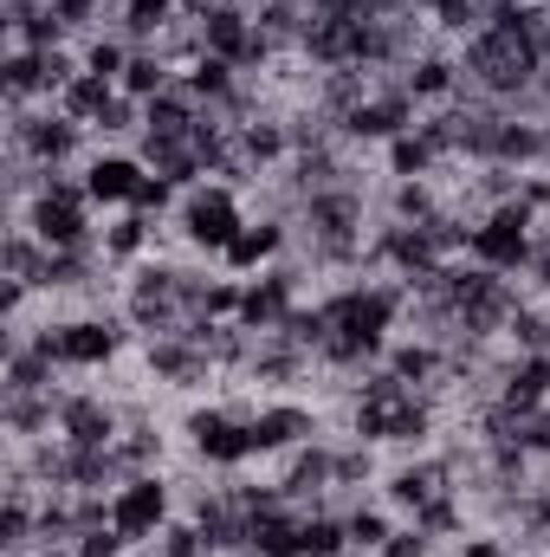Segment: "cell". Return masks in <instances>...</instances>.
Wrapping results in <instances>:
<instances>
[{"instance_id":"6da1fadb","label":"cell","mask_w":550,"mask_h":557,"mask_svg":"<svg viewBox=\"0 0 550 557\" xmlns=\"http://www.w3.org/2000/svg\"><path fill=\"white\" fill-rule=\"evenodd\" d=\"M253 409H260V403H247V396H234V403H195V409L182 416L188 454H195L201 467L240 473V467L253 460Z\"/></svg>"},{"instance_id":"7a4b0ae2","label":"cell","mask_w":550,"mask_h":557,"mask_svg":"<svg viewBox=\"0 0 550 557\" xmlns=\"http://www.w3.org/2000/svg\"><path fill=\"white\" fill-rule=\"evenodd\" d=\"M247 221H253V214H247V201H240L234 182H201V188H188L182 208H175V240H182L195 260H221Z\"/></svg>"},{"instance_id":"3957f363","label":"cell","mask_w":550,"mask_h":557,"mask_svg":"<svg viewBox=\"0 0 550 557\" xmlns=\"http://www.w3.org/2000/svg\"><path fill=\"white\" fill-rule=\"evenodd\" d=\"M39 344L65 363V370H111L130 350V318L124 311H72V318H46Z\"/></svg>"},{"instance_id":"277c9868","label":"cell","mask_w":550,"mask_h":557,"mask_svg":"<svg viewBox=\"0 0 550 557\" xmlns=\"http://www.w3.org/2000/svg\"><path fill=\"white\" fill-rule=\"evenodd\" d=\"M182 278H188V267H175V260H137L130 267L124 292H117V311L130 318V331H142V337H175L188 324Z\"/></svg>"},{"instance_id":"5b68a950","label":"cell","mask_w":550,"mask_h":557,"mask_svg":"<svg viewBox=\"0 0 550 557\" xmlns=\"http://www.w3.org/2000/svg\"><path fill=\"white\" fill-rule=\"evenodd\" d=\"M538 208L518 195V201H499V208H486L479 214V227H473V253L466 260H479V267H492V273L518 278L532 273V247H538Z\"/></svg>"},{"instance_id":"8992f818","label":"cell","mask_w":550,"mask_h":557,"mask_svg":"<svg viewBox=\"0 0 550 557\" xmlns=\"http://www.w3.org/2000/svg\"><path fill=\"white\" fill-rule=\"evenodd\" d=\"M111 525H117L130 545H155V539L175 525V480H168V473H130V480L111 493Z\"/></svg>"},{"instance_id":"52a82bcc","label":"cell","mask_w":550,"mask_h":557,"mask_svg":"<svg viewBox=\"0 0 550 557\" xmlns=\"http://www.w3.org/2000/svg\"><path fill=\"white\" fill-rule=\"evenodd\" d=\"M142 376L155 383V389H175V396H201L214 376H221V363L195 344V337H142Z\"/></svg>"},{"instance_id":"ba28073f","label":"cell","mask_w":550,"mask_h":557,"mask_svg":"<svg viewBox=\"0 0 550 557\" xmlns=\"http://www.w3.org/2000/svg\"><path fill=\"white\" fill-rule=\"evenodd\" d=\"M421 124V104H414L409 91H402V78H376V91L343 117V143L350 149H383V143H396L402 131H414Z\"/></svg>"},{"instance_id":"9c48e42d","label":"cell","mask_w":550,"mask_h":557,"mask_svg":"<svg viewBox=\"0 0 550 557\" xmlns=\"http://www.w3.org/2000/svg\"><path fill=\"white\" fill-rule=\"evenodd\" d=\"M324 434V416L311 409V403H298V396H273V403H260L253 409V454L266 460V454H298L304 441H317Z\"/></svg>"},{"instance_id":"30bf717a","label":"cell","mask_w":550,"mask_h":557,"mask_svg":"<svg viewBox=\"0 0 550 557\" xmlns=\"http://www.w3.org/2000/svg\"><path fill=\"white\" fill-rule=\"evenodd\" d=\"M13 221H26L52 253H78V247H98V234L104 227H91V201H59V195H39V201H26Z\"/></svg>"},{"instance_id":"8fae6325","label":"cell","mask_w":550,"mask_h":557,"mask_svg":"<svg viewBox=\"0 0 550 557\" xmlns=\"http://www.w3.org/2000/svg\"><path fill=\"white\" fill-rule=\"evenodd\" d=\"M124 403H111L104 389H65V409H59V441L72 447H117L124 434Z\"/></svg>"},{"instance_id":"7c38bea8","label":"cell","mask_w":550,"mask_h":557,"mask_svg":"<svg viewBox=\"0 0 550 557\" xmlns=\"http://www.w3.org/2000/svg\"><path fill=\"white\" fill-rule=\"evenodd\" d=\"M291 247H298L291 214H253V221L234 234V247L221 253V267H227V273H240V278H253V273H266V267H278Z\"/></svg>"},{"instance_id":"4fadbf2b","label":"cell","mask_w":550,"mask_h":557,"mask_svg":"<svg viewBox=\"0 0 550 557\" xmlns=\"http://www.w3.org/2000/svg\"><path fill=\"white\" fill-rule=\"evenodd\" d=\"M330 454H337V434H317V441H304L298 454H285V467H278V493L291 499V506H304V512H317V506H330Z\"/></svg>"},{"instance_id":"5bb4252c","label":"cell","mask_w":550,"mask_h":557,"mask_svg":"<svg viewBox=\"0 0 550 557\" xmlns=\"http://www.w3.org/2000/svg\"><path fill=\"white\" fill-rule=\"evenodd\" d=\"M142 175H149V162H142L137 149H91L85 156V195H91V208H130Z\"/></svg>"},{"instance_id":"9a60e30c","label":"cell","mask_w":550,"mask_h":557,"mask_svg":"<svg viewBox=\"0 0 550 557\" xmlns=\"http://www.w3.org/2000/svg\"><path fill=\"white\" fill-rule=\"evenodd\" d=\"M85 124L78 117H65V111H52V104H33V124H26V156L33 162H46V169H78L85 162Z\"/></svg>"},{"instance_id":"2e32d148","label":"cell","mask_w":550,"mask_h":557,"mask_svg":"<svg viewBox=\"0 0 550 557\" xmlns=\"http://www.w3.org/2000/svg\"><path fill=\"white\" fill-rule=\"evenodd\" d=\"M383 363L409 383L414 396H434V403L447 396V344L414 337V331H409V337H396V344H389V357H383Z\"/></svg>"},{"instance_id":"e0dca14e","label":"cell","mask_w":550,"mask_h":557,"mask_svg":"<svg viewBox=\"0 0 550 557\" xmlns=\"http://www.w3.org/2000/svg\"><path fill=\"white\" fill-rule=\"evenodd\" d=\"M499 403H512L518 416H538L550 403V350H512L505 376H499Z\"/></svg>"},{"instance_id":"ac0fdd59","label":"cell","mask_w":550,"mask_h":557,"mask_svg":"<svg viewBox=\"0 0 550 557\" xmlns=\"http://www.w3.org/2000/svg\"><path fill=\"white\" fill-rule=\"evenodd\" d=\"M137 156L149 162V175L175 182L182 195L208 182V162H201V149H195V137H137Z\"/></svg>"},{"instance_id":"d6986e66","label":"cell","mask_w":550,"mask_h":557,"mask_svg":"<svg viewBox=\"0 0 550 557\" xmlns=\"http://www.w3.org/2000/svg\"><path fill=\"white\" fill-rule=\"evenodd\" d=\"M59 409H65V389H39V396H0V421L13 434V447H33L46 434H59Z\"/></svg>"},{"instance_id":"ffe728a7","label":"cell","mask_w":550,"mask_h":557,"mask_svg":"<svg viewBox=\"0 0 550 557\" xmlns=\"http://www.w3.org/2000/svg\"><path fill=\"white\" fill-rule=\"evenodd\" d=\"M155 234H162V221H149V214H137V208H117V214L104 221L98 247H104V260H111V267H137V260H149Z\"/></svg>"},{"instance_id":"44dd1931","label":"cell","mask_w":550,"mask_h":557,"mask_svg":"<svg viewBox=\"0 0 550 557\" xmlns=\"http://www.w3.org/2000/svg\"><path fill=\"white\" fill-rule=\"evenodd\" d=\"M0 91H7V104H46V59L26 52V46H7V59H0Z\"/></svg>"},{"instance_id":"7402d4cb","label":"cell","mask_w":550,"mask_h":557,"mask_svg":"<svg viewBox=\"0 0 550 557\" xmlns=\"http://www.w3.org/2000/svg\"><path fill=\"white\" fill-rule=\"evenodd\" d=\"M447 162L434 156V143L421 137V131H402L396 143H383V175L389 182H421V175H440Z\"/></svg>"},{"instance_id":"603a6c76","label":"cell","mask_w":550,"mask_h":557,"mask_svg":"<svg viewBox=\"0 0 550 557\" xmlns=\"http://www.w3.org/2000/svg\"><path fill=\"white\" fill-rule=\"evenodd\" d=\"M175 78H182V72H175L155 46H137V52H130V65H124V78H117V91H124V98H137V104H149V98H162Z\"/></svg>"},{"instance_id":"cb8c5ba5","label":"cell","mask_w":550,"mask_h":557,"mask_svg":"<svg viewBox=\"0 0 550 557\" xmlns=\"http://www.w3.org/2000/svg\"><path fill=\"white\" fill-rule=\"evenodd\" d=\"M182 85H188V91H195L201 104H227V98H234V91L247 85V72H240L234 59H214V52H201V59H195V65L182 72Z\"/></svg>"},{"instance_id":"d4e9b609","label":"cell","mask_w":550,"mask_h":557,"mask_svg":"<svg viewBox=\"0 0 550 557\" xmlns=\"http://www.w3.org/2000/svg\"><path fill=\"white\" fill-rule=\"evenodd\" d=\"M111 98H117V85H111V78H98V72H78V78H72V85H65V91L52 98V111L78 117V124L91 131V124H98V111H104Z\"/></svg>"},{"instance_id":"484cf974","label":"cell","mask_w":550,"mask_h":557,"mask_svg":"<svg viewBox=\"0 0 550 557\" xmlns=\"http://www.w3.org/2000/svg\"><path fill=\"white\" fill-rule=\"evenodd\" d=\"M505 350H550V305L545 298H525L505 324Z\"/></svg>"},{"instance_id":"4316f807","label":"cell","mask_w":550,"mask_h":557,"mask_svg":"<svg viewBox=\"0 0 550 557\" xmlns=\"http://www.w3.org/2000/svg\"><path fill=\"white\" fill-rule=\"evenodd\" d=\"M91 137H142V104L137 98H124V91H117V98H111V104H104V111H98V124H91Z\"/></svg>"},{"instance_id":"83f0119b","label":"cell","mask_w":550,"mask_h":557,"mask_svg":"<svg viewBox=\"0 0 550 557\" xmlns=\"http://www.w3.org/2000/svg\"><path fill=\"white\" fill-rule=\"evenodd\" d=\"M155 557H214V545L201 539V525H195V519H175V525L155 539Z\"/></svg>"},{"instance_id":"f1b7e54d","label":"cell","mask_w":550,"mask_h":557,"mask_svg":"<svg viewBox=\"0 0 550 557\" xmlns=\"http://www.w3.org/2000/svg\"><path fill=\"white\" fill-rule=\"evenodd\" d=\"M376 557H434V539H427V532H421L414 519H402V525L389 532V545H383Z\"/></svg>"},{"instance_id":"f546056e","label":"cell","mask_w":550,"mask_h":557,"mask_svg":"<svg viewBox=\"0 0 550 557\" xmlns=\"http://www.w3.org/2000/svg\"><path fill=\"white\" fill-rule=\"evenodd\" d=\"M453 557H518V545H512L505 532H466V539L453 545Z\"/></svg>"},{"instance_id":"4dcf8cb0","label":"cell","mask_w":550,"mask_h":557,"mask_svg":"<svg viewBox=\"0 0 550 557\" xmlns=\"http://www.w3.org/2000/svg\"><path fill=\"white\" fill-rule=\"evenodd\" d=\"M525 447H532V460H545V467H550V403L525 421Z\"/></svg>"},{"instance_id":"1f68e13d","label":"cell","mask_w":550,"mask_h":557,"mask_svg":"<svg viewBox=\"0 0 550 557\" xmlns=\"http://www.w3.org/2000/svg\"><path fill=\"white\" fill-rule=\"evenodd\" d=\"M414 7H421V13H434V7H440V0H414Z\"/></svg>"}]
</instances>
